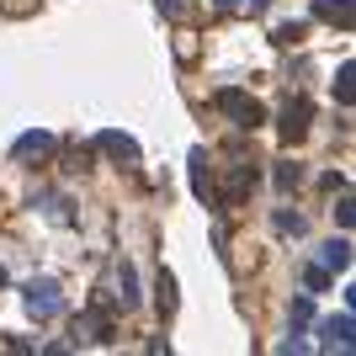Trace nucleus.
<instances>
[{
	"label": "nucleus",
	"instance_id": "nucleus-5",
	"mask_svg": "<svg viewBox=\"0 0 356 356\" xmlns=\"http://www.w3.org/2000/svg\"><path fill=\"white\" fill-rule=\"evenodd\" d=\"M346 266H351V245H346V239L325 245V271H346Z\"/></svg>",
	"mask_w": 356,
	"mask_h": 356
},
{
	"label": "nucleus",
	"instance_id": "nucleus-6",
	"mask_svg": "<svg viewBox=\"0 0 356 356\" xmlns=\"http://www.w3.org/2000/svg\"><path fill=\"white\" fill-rule=\"evenodd\" d=\"M319 16H325V22H341V27H351V0H319Z\"/></svg>",
	"mask_w": 356,
	"mask_h": 356
},
{
	"label": "nucleus",
	"instance_id": "nucleus-3",
	"mask_svg": "<svg viewBox=\"0 0 356 356\" xmlns=\"http://www.w3.org/2000/svg\"><path fill=\"white\" fill-rule=\"evenodd\" d=\"M303 134H309V102H293L282 112V138H287V144H298Z\"/></svg>",
	"mask_w": 356,
	"mask_h": 356
},
{
	"label": "nucleus",
	"instance_id": "nucleus-1",
	"mask_svg": "<svg viewBox=\"0 0 356 356\" xmlns=\"http://www.w3.org/2000/svg\"><path fill=\"white\" fill-rule=\"evenodd\" d=\"M218 112L239 118V128H255V122L266 118V112H261V102H255V96H245V90H218Z\"/></svg>",
	"mask_w": 356,
	"mask_h": 356
},
{
	"label": "nucleus",
	"instance_id": "nucleus-7",
	"mask_svg": "<svg viewBox=\"0 0 356 356\" xmlns=\"http://www.w3.org/2000/svg\"><path fill=\"white\" fill-rule=\"evenodd\" d=\"M48 149H54V138H48V134H27L22 144H16V154H22V160H32V154H48Z\"/></svg>",
	"mask_w": 356,
	"mask_h": 356
},
{
	"label": "nucleus",
	"instance_id": "nucleus-10",
	"mask_svg": "<svg viewBox=\"0 0 356 356\" xmlns=\"http://www.w3.org/2000/svg\"><path fill=\"white\" fill-rule=\"evenodd\" d=\"M218 6H223V11H229V6H239V0H218Z\"/></svg>",
	"mask_w": 356,
	"mask_h": 356
},
{
	"label": "nucleus",
	"instance_id": "nucleus-9",
	"mask_svg": "<svg viewBox=\"0 0 356 356\" xmlns=\"http://www.w3.org/2000/svg\"><path fill=\"white\" fill-rule=\"evenodd\" d=\"M160 11H170V16H181V0H160Z\"/></svg>",
	"mask_w": 356,
	"mask_h": 356
},
{
	"label": "nucleus",
	"instance_id": "nucleus-11",
	"mask_svg": "<svg viewBox=\"0 0 356 356\" xmlns=\"http://www.w3.org/2000/svg\"><path fill=\"white\" fill-rule=\"evenodd\" d=\"M0 287H6V271H0Z\"/></svg>",
	"mask_w": 356,
	"mask_h": 356
},
{
	"label": "nucleus",
	"instance_id": "nucleus-8",
	"mask_svg": "<svg viewBox=\"0 0 356 356\" xmlns=\"http://www.w3.org/2000/svg\"><path fill=\"white\" fill-rule=\"evenodd\" d=\"M325 330H330V341H341V346H351V330H356V325H351V314H341V319H330Z\"/></svg>",
	"mask_w": 356,
	"mask_h": 356
},
{
	"label": "nucleus",
	"instance_id": "nucleus-4",
	"mask_svg": "<svg viewBox=\"0 0 356 356\" xmlns=\"http://www.w3.org/2000/svg\"><path fill=\"white\" fill-rule=\"evenodd\" d=\"M102 149L112 154V160H128V165L138 160V144H134L128 134H102Z\"/></svg>",
	"mask_w": 356,
	"mask_h": 356
},
{
	"label": "nucleus",
	"instance_id": "nucleus-2",
	"mask_svg": "<svg viewBox=\"0 0 356 356\" xmlns=\"http://www.w3.org/2000/svg\"><path fill=\"white\" fill-rule=\"evenodd\" d=\"M27 309L38 314V319H54V314L64 309L59 287H54V282H32V287H27Z\"/></svg>",
	"mask_w": 356,
	"mask_h": 356
}]
</instances>
